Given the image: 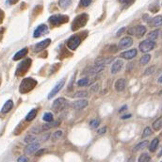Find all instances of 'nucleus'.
Instances as JSON below:
<instances>
[{
	"label": "nucleus",
	"mask_w": 162,
	"mask_h": 162,
	"mask_svg": "<svg viewBox=\"0 0 162 162\" xmlns=\"http://www.w3.org/2000/svg\"><path fill=\"white\" fill-rule=\"evenodd\" d=\"M106 132H107V127H106V126L100 128V129H98V131H97V133L99 134V135H104Z\"/></svg>",
	"instance_id": "42"
},
{
	"label": "nucleus",
	"mask_w": 162,
	"mask_h": 162,
	"mask_svg": "<svg viewBox=\"0 0 162 162\" xmlns=\"http://www.w3.org/2000/svg\"><path fill=\"white\" fill-rule=\"evenodd\" d=\"M155 47V43L151 40H144L139 43V48L142 53H147Z\"/></svg>",
	"instance_id": "6"
},
{
	"label": "nucleus",
	"mask_w": 162,
	"mask_h": 162,
	"mask_svg": "<svg viewBox=\"0 0 162 162\" xmlns=\"http://www.w3.org/2000/svg\"><path fill=\"white\" fill-rule=\"evenodd\" d=\"M72 4V0H59V6L61 8V9H67L71 6Z\"/></svg>",
	"instance_id": "27"
},
{
	"label": "nucleus",
	"mask_w": 162,
	"mask_h": 162,
	"mask_svg": "<svg viewBox=\"0 0 162 162\" xmlns=\"http://www.w3.org/2000/svg\"><path fill=\"white\" fill-rule=\"evenodd\" d=\"M64 84H65V81H64V79H62V80H60L57 85H56L53 89H52V91L50 92V93L48 94V99H51L52 97H54L56 94H57L61 89L63 88V86H64Z\"/></svg>",
	"instance_id": "14"
},
{
	"label": "nucleus",
	"mask_w": 162,
	"mask_h": 162,
	"mask_svg": "<svg viewBox=\"0 0 162 162\" xmlns=\"http://www.w3.org/2000/svg\"><path fill=\"white\" fill-rule=\"evenodd\" d=\"M18 2V0H7V3L9 5H14Z\"/></svg>",
	"instance_id": "46"
},
{
	"label": "nucleus",
	"mask_w": 162,
	"mask_h": 162,
	"mask_svg": "<svg viewBox=\"0 0 162 162\" xmlns=\"http://www.w3.org/2000/svg\"><path fill=\"white\" fill-rule=\"evenodd\" d=\"M151 160V156L147 153H143L139 155V158L138 159V162H150Z\"/></svg>",
	"instance_id": "29"
},
{
	"label": "nucleus",
	"mask_w": 162,
	"mask_h": 162,
	"mask_svg": "<svg viewBox=\"0 0 162 162\" xmlns=\"http://www.w3.org/2000/svg\"><path fill=\"white\" fill-rule=\"evenodd\" d=\"M71 97H73V98H85V97H88V92H84V91L77 92H75L74 94H73Z\"/></svg>",
	"instance_id": "31"
},
{
	"label": "nucleus",
	"mask_w": 162,
	"mask_h": 162,
	"mask_svg": "<svg viewBox=\"0 0 162 162\" xmlns=\"http://www.w3.org/2000/svg\"><path fill=\"white\" fill-rule=\"evenodd\" d=\"M2 15H3V13H2V12H1V10H0V19L2 18Z\"/></svg>",
	"instance_id": "55"
},
{
	"label": "nucleus",
	"mask_w": 162,
	"mask_h": 162,
	"mask_svg": "<svg viewBox=\"0 0 162 162\" xmlns=\"http://www.w3.org/2000/svg\"><path fill=\"white\" fill-rule=\"evenodd\" d=\"M53 118H54V116H53V114L51 112H47L45 114H43V120L45 121L46 122H53V120H54Z\"/></svg>",
	"instance_id": "35"
},
{
	"label": "nucleus",
	"mask_w": 162,
	"mask_h": 162,
	"mask_svg": "<svg viewBox=\"0 0 162 162\" xmlns=\"http://www.w3.org/2000/svg\"><path fill=\"white\" fill-rule=\"evenodd\" d=\"M90 84V78L85 77V78H82V79L78 80L77 81V85L79 87H84V86H88Z\"/></svg>",
	"instance_id": "33"
},
{
	"label": "nucleus",
	"mask_w": 162,
	"mask_h": 162,
	"mask_svg": "<svg viewBox=\"0 0 162 162\" xmlns=\"http://www.w3.org/2000/svg\"><path fill=\"white\" fill-rule=\"evenodd\" d=\"M88 21V14L86 13H82L80 15H78L77 17L74 20L72 24V29L73 30H77L79 29L80 27L84 26L87 24Z\"/></svg>",
	"instance_id": "2"
},
{
	"label": "nucleus",
	"mask_w": 162,
	"mask_h": 162,
	"mask_svg": "<svg viewBox=\"0 0 162 162\" xmlns=\"http://www.w3.org/2000/svg\"><path fill=\"white\" fill-rule=\"evenodd\" d=\"M150 59H151V55L145 54L144 56H142V57H141V60H139V62H141V65H146L150 61Z\"/></svg>",
	"instance_id": "34"
},
{
	"label": "nucleus",
	"mask_w": 162,
	"mask_h": 162,
	"mask_svg": "<svg viewBox=\"0 0 162 162\" xmlns=\"http://www.w3.org/2000/svg\"><path fill=\"white\" fill-rule=\"evenodd\" d=\"M81 43V38L78 35H74L69 38V40L67 41V46H68L71 50H76L79 44Z\"/></svg>",
	"instance_id": "9"
},
{
	"label": "nucleus",
	"mask_w": 162,
	"mask_h": 162,
	"mask_svg": "<svg viewBox=\"0 0 162 162\" xmlns=\"http://www.w3.org/2000/svg\"><path fill=\"white\" fill-rule=\"evenodd\" d=\"M159 94H160V95H162V92H159Z\"/></svg>",
	"instance_id": "56"
},
{
	"label": "nucleus",
	"mask_w": 162,
	"mask_h": 162,
	"mask_svg": "<svg viewBox=\"0 0 162 162\" xmlns=\"http://www.w3.org/2000/svg\"><path fill=\"white\" fill-rule=\"evenodd\" d=\"M125 86H126V81L124 78H119L118 80L115 82V90L117 92H122L125 91Z\"/></svg>",
	"instance_id": "18"
},
{
	"label": "nucleus",
	"mask_w": 162,
	"mask_h": 162,
	"mask_svg": "<svg viewBox=\"0 0 162 162\" xmlns=\"http://www.w3.org/2000/svg\"><path fill=\"white\" fill-rule=\"evenodd\" d=\"M122 66H124V62H122V60L121 59H118L116 60L115 62L112 64V66H111V74L113 75H116L118 74V73L122 69Z\"/></svg>",
	"instance_id": "17"
},
{
	"label": "nucleus",
	"mask_w": 162,
	"mask_h": 162,
	"mask_svg": "<svg viewBox=\"0 0 162 162\" xmlns=\"http://www.w3.org/2000/svg\"><path fill=\"white\" fill-rule=\"evenodd\" d=\"M39 147H40V143L35 141V142H32V143H29V145H26V148H25V153L26 155H31L33 153L37 152L39 150Z\"/></svg>",
	"instance_id": "11"
},
{
	"label": "nucleus",
	"mask_w": 162,
	"mask_h": 162,
	"mask_svg": "<svg viewBox=\"0 0 162 162\" xmlns=\"http://www.w3.org/2000/svg\"><path fill=\"white\" fill-rule=\"evenodd\" d=\"M17 162H29V159H27L26 156L22 155V156H20V158H18V161Z\"/></svg>",
	"instance_id": "43"
},
{
	"label": "nucleus",
	"mask_w": 162,
	"mask_h": 162,
	"mask_svg": "<svg viewBox=\"0 0 162 162\" xmlns=\"http://www.w3.org/2000/svg\"><path fill=\"white\" fill-rule=\"evenodd\" d=\"M66 105H67L66 99L63 98V97H59L58 99H56L55 101L53 102L51 108H52V110L54 111L55 113H59V112H60L61 110L64 109V108L66 107Z\"/></svg>",
	"instance_id": "3"
},
{
	"label": "nucleus",
	"mask_w": 162,
	"mask_h": 162,
	"mask_svg": "<svg viewBox=\"0 0 162 162\" xmlns=\"http://www.w3.org/2000/svg\"><path fill=\"white\" fill-rule=\"evenodd\" d=\"M145 33H146V27L144 26H138L128 30V34L135 35L137 38H141L142 36H144Z\"/></svg>",
	"instance_id": "8"
},
{
	"label": "nucleus",
	"mask_w": 162,
	"mask_h": 162,
	"mask_svg": "<svg viewBox=\"0 0 162 162\" xmlns=\"http://www.w3.org/2000/svg\"><path fill=\"white\" fill-rule=\"evenodd\" d=\"M158 83H162V76H159V78L158 79Z\"/></svg>",
	"instance_id": "53"
},
{
	"label": "nucleus",
	"mask_w": 162,
	"mask_h": 162,
	"mask_svg": "<svg viewBox=\"0 0 162 162\" xmlns=\"http://www.w3.org/2000/svg\"><path fill=\"white\" fill-rule=\"evenodd\" d=\"M131 114H128V115H124V116H122V120H126V119H128V118H131Z\"/></svg>",
	"instance_id": "49"
},
{
	"label": "nucleus",
	"mask_w": 162,
	"mask_h": 162,
	"mask_svg": "<svg viewBox=\"0 0 162 162\" xmlns=\"http://www.w3.org/2000/svg\"><path fill=\"white\" fill-rule=\"evenodd\" d=\"M98 90H99V85H98V84H95V85L92 86V87L91 88V91H92V92H98Z\"/></svg>",
	"instance_id": "44"
},
{
	"label": "nucleus",
	"mask_w": 162,
	"mask_h": 162,
	"mask_svg": "<svg viewBox=\"0 0 162 162\" xmlns=\"http://www.w3.org/2000/svg\"><path fill=\"white\" fill-rule=\"evenodd\" d=\"M114 58H98L95 59V65L100 66H106L107 64H109L113 61Z\"/></svg>",
	"instance_id": "19"
},
{
	"label": "nucleus",
	"mask_w": 162,
	"mask_h": 162,
	"mask_svg": "<svg viewBox=\"0 0 162 162\" xmlns=\"http://www.w3.org/2000/svg\"><path fill=\"white\" fill-rule=\"evenodd\" d=\"M30 64H31V59H26L22 61V62H20L18 67H17V70H16V75H17V76L24 75L25 73L29 69Z\"/></svg>",
	"instance_id": "7"
},
{
	"label": "nucleus",
	"mask_w": 162,
	"mask_h": 162,
	"mask_svg": "<svg viewBox=\"0 0 162 162\" xmlns=\"http://www.w3.org/2000/svg\"><path fill=\"white\" fill-rule=\"evenodd\" d=\"M158 143H159V139L158 138H155L152 141H151L150 145H149V151L150 152H155V151L158 149Z\"/></svg>",
	"instance_id": "23"
},
{
	"label": "nucleus",
	"mask_w": 162,
	"mask_h": 162,
	"mask_svg": "<svg viewBox=\"0 0 162 162\" xmlns=\"http://www.w3.org/2000/svg\"><path fill=\"white\" fill-rule=\"evenodd\" d=\"M127 108V107H126V106H125V107H122V108H120V110H119V112H122V110H125V109H126Z\"/></svg>",
	"instance_id": "52"
},
{
	"label": "nucleus",
	"mask_w": 162,
	"mask_h": 162,
	"mask_svg": "<svg viewBox=\"0 0 162 162\" xmlns=\"http://www.w3.org/2000/svg\"><path fill=\"white\" fill-rule=\"evenodd\" d=\"M59 125V122H46L45 125H43L41 128H42V131L43 130H48L50 128H53L56 127Z\"/></svg>",
	"instance_id": "25"
},
{
	"label": "nucleus",
	"mask_w": 162,
	"mask_h": 162,
	"mask_svg": "<svg viewBox=\"0 0 162 162\" xmlns=\"http://www.w3.org/2000/svg\"><path fill=\"white\" fill-rule=\"evenodd\" d=\"M3 32H4V29H0V41H1V39H2Z\"/></svg>",
	"instance_id": "50"
},
{
	"label": "nucleus",
	"mask_w": 162,
	"mask_h": 162,
	"mask_svg": "<svg viewBox=\"0 0 162 162\" xmlns=\"http://www.w3.org/2000/svg\"><path fill=\"white\" fill-rule=\"evenodd\" d=\"M46 33H48V27L46 25H40L37 29H35L34 33H33V37L34 38H39L41 37L44 34H46Z\"/></svg>",
	"instance_id": "10"
},
{
	"label": "nucleus",
	"mask_w": 162,
	"mask_h": 162,
	"mask_svg": "<svg viewBox=\"0 0 162 162\" xmlns=\"http://www.w3.org/2000/svg\"><path fill=\"white\" fill-rule=\"evenodd\" d=\"M62 135H63V132L61 130H58V131H56L55 133L52 134L51 139L53 141H58V139H59L61 137H62Z\"/></svg>",
	"instance_id": "32"
},
{
	"label": "nucleus",
	"mask_w": 162,
	"mask_h": 162,
	"mask_svg": "<svg viewBox=\"0 0 162 162\" xmlns=\"http://www.w3.org/2000/svg\"><path fill=\"white\" fill-rule=\"evenodd\" d=\"M35 141H36V138H35V136H32V135H27V136H26V138L24 139V141L26 142V143H32V142H35Z\"/></svg>",
	"instance_id": "36"
},
{
	"label": "nucleus",
	"mask_w": 162,
	"mask_h": 162,
	"mask_svg": "<svg viewBox=\"0 0 162 162\" xmlns=\"http://www.w3.org/2000/svg\"><path fill=\"white\" fill-rule=\"evenodd\" d=\"M125 30V27H122V29L118 31V32H117V34H116V36H120L121 34H122V32H124Z\"/></svg>",
	"instance_id": "48"
},
{
	"label": "nucleus",
	"mask_w": 162,
	"mask_h": 162,
	"mask_svg": "<svg viewBox=\"0 0 162 162\" xmlns=\"http://www.w3.org/2000/svg\"><path fill=\"white\" fill-rule=\"evenodd\" d=\"M36 115H37V109H36V108H33L32 110L29 111V113L26 115V121H27V122L32 121L33 119H35Z\"/></svg>",
	"instance_id": "28"
},
{
	"label": "nucleus",
	"mask_w": 162,
	"mask_h": 162,
	"mask_svg": "<svg viewBox=\"0 0 162 162\" xmlns=\"http://www.w3.org/2000/svg\"><path fill=\"white\" fill-rule=\"evenodd\" d=\"M100 125V120L99 119H93L90 122V126L92 128V129H95V128H97Z\"/></svg>",
	"instance_id": "37"
},
{
	"label": "nucleus",
	"mask_w": 162,
	"mask_h": 162,
	"mask_svg": "<svg viewBox=\"0 0 162 162\" xmlns=\"http://www.w3.org/2000/svg\"><path fill=\"white\" fill-rule=\"evenodd\" d=\"M80 3L82 6L88 7V6H90V4L92 3V0H80Z\"/></svg>",
	"instance_id": "41"
},
{
	"label": "nucleus",
	"mask_w": 162,
	"mask_h": 162,
	"mask_svg": "<svg viewBox=\"0 0 162 162\" xmlns=\"http://www.w3.org/2000/svg\"><path fill=\"white\" fill-rule=\"evenodd\" d=\"M119 1H120L122 5H125V6L128 7L129 5H131V4L134 2V0H119Z\"/></svg>",
	"instance_id": "40"
},
{
	"label": "nucleus",
	"mask_w": 162,
	"mask_h": 162,
	"mask_svg": "<svg viewBox=\"0 0 162 162\" xmlns=\"http://www.w3.org/2000/svg\"><path fill=\"white\" fill-rule=\"evenodd\" d=\"M49 138V134H45V135H43L42 138H41V141H47V139Z\"/></svg>",
	"instance_id": "47"
},
{
	"label": "nucleus",
	"mask_w": 162,
	"mask_h": 162,
	"mask_svg": "<svg viewBox=\"0 0 162 162\" xmlns=\"http://www.w3.org/2000/svg\"><path fill=\"white\" fill-rule=\"evenodd\" d=\"M44 152H45V149H40V150H38V151H37L36 155H37V156H40V155H43Z\"/></svg>",
	"instance_id": "45"
},
{
	"label": "nucleus",
	"mask_w": 162,
	"mask_h": 162,
	"mask_svg": "<svg viewBox=\"0 0 162 162\" xmlns=\"http://www.w3.org/2000/svg\"><path fill=\"white\" fill-rule=\"evenodd\" d=\"M27 52H29V49H27L26 47V48H23L21 49L20 51H18L17 53H16L14 56H13V60H18V59H23L25 56L27 54Z\"/></svg>",
	"instance_id": "21"
},
{
	"label": "nucleus",
	"mask_w": 162,
	"mask_h": 162,
	"mask_svg": "<svg viewBox=\"0 0 162 162\" xmlns=\"http://www.w3.org/2000/svg\"><path fill=\"white\" fill-rule=\"evenodd\" d=\"M153 129L155 130V131H158L160 130L162 128V117H160V118L156 119L154 122H153Z\"/></svg>",
	"instance_id": "26"
},
{
	"label": "nucleus",
	"mask_w": 162,
	"mask_h": 162,
	"mask_svg": "<svg viewBox=\"0 0 162 162\" xmlns=\"http://www.w3.org/2000/svg\"><path fill=\"white\" fill-rule=\"evenodd\" d=\"M51 43V40L50 39H45V40H43L40 43H38L36 45L34 46V51L35 52H41L43 50L45 49L49 44Z\"/></svg>",
	"instance_id": "13"
},
{
	"label": "nucleus",
	"mask_w": 162,
	"mask_h": 162,
	"mask_svg": "<svg viewBox=\"0 0 162 162\" xmlns=\"http://www.w3.org/2000/svg\"><path fill=\"white\" fill-rule=\"evenodd\" d=\"M148 141H141L139 143H138L135 147L133 148V152H138V151H141L142 149H144L145 147L148 145Z\"/></svg>",
	"instance_id": "24"
},
{
	"label": "nucleus",
	"mask_w": 162,
	"mask_h": 162,
	"mask_svg": "<svg viewBox=\"0 0 162 162\" xmlns=\"http://www.w3.org/2000/svg\"><path fill=\"white\" fill-rule=\"evenodd\" d=\"M148 18H149V16L147 15V14H145V15H143V20L145 21V22H148Z\"/></svg>",
	"instance_id": "51"
},
{
	"label": "nucleus",
	"mask_w": 162,
	"mask_h": 162,
	"mask_svg": "<svg viewBox=\"0 0 162 162\" xmlns=\"http://www.w3.org/2000/svg\"><path fill=\"white\" fill-rule=\"evenodd\" d=\"M152 133H153V131H152V129L149 127V126H146L144 128V130H143V133H142V137L143 138H146V137H149L150 135H152Z\"/></svg>",
	"instance_id": "38"
},
{
	"label": "nucleus",
	"mask_w": 162,
	"mask_h": 162,
	"mask_svg": "<svg viewBox=\"0 0 162 162\" xmlns=\"http://www.w3.org/2000/svg\"><path fill=\"white\" fill-rule=\"evenodd\" d=\"M161 38H162V32H161Z\"/></svg>",
	"instance_id": "57"
},
{
	"label": "nucleus",
	"mask_w": 162,
	"mask_h": 162,
	"mask_svg": "<svg viewBox=\"0 0 162 162\" xmlns=\"http://www.w3.org/2000/svg\"><path fill=\"white\" fill-rule=\"evenodd\" d=\"M149 24L152 26H160L162 25V16L161 15H158L154 17L151 21H149Z\"/></svg>",
	"instance_id": "20"
},
{
	"label": "nucleus",
	"mask_w": 162,
	"mask_h": 162,
	"mask_svg": "<svg viewBox=\"0 0 162 162\" xmlns=\"http://www.w3.org/2000/svg\"><path fill=\"white\" fill-rule=\"evenodd\" d=\"M12 108H13V102L12 101V100H8V101L4 104L3 108L1 109V112L2 113H8Z\"/></svg>",
	"instance_id": "22"
},
{
	"label": "nucleus",
	"mask_w": 162,
	"mask_h": 162,
	"mask_svg": "<svg viewBox=\"0 0 162 162\" xmlns=\"http://www.w3.org/2000/svg\"><path fill=\"white\" fill-rule=\"evenodd\" d=\"M69 20V17L66 15H61V14H57V15H52L49 18V23L53 26H59L61 24L67 23Z\"/></svg>",
	"instance_id": "4"
},
{
	"label": "nucleus",
	"mask_w": 162,
	"mask_h": 162,
	"mask_svg": "<svg viewBox=\"0 0 162 162\" xmlns=\"http://www.w3.org/2000/svg\"><path fill=\"white\" fill-rule=\"evenodd\" d=\"M37 85V81L35 79H33V78H30V77H27V78H25V79L21 82L20 84V92L21 93H26L29 92V91H31L32 89H34V87Z\"/></svg>",
	"instance_id": "1"
},
{
	"label": "nucleus",
	"mask_w": 162,
	"mask_h": 162,
	"mask_svg": "<svg viewBox=\"0 0 162 162\" xmlns=\"http://www.w3.org/2000/svg\"><path fill=\"white\" fill-rule=\"evenodd\" d=\"M158 34H159V30L156 29V30H154V31H151L149 34H148V40H151V41H154L156 40L158 37Z\"/></svg>",
	"instance_id": "30"
},
{
	"label": "nucleus",
	"mask_w": 162,
	"mask_h": 162,
	"mask_svg": "<svg viewBox=\"0 0 162 162\" xmlns=\"http://www.w3.org/2000/svg\"><path fill=\"white\" fill-rule=\"evenodd\" d=\"M105 69V66H100V65H93V66H88L87 68L84 69L83 74L84 76H93L101 73Z\"/></svg>",
	"instance_id": "5"
},
{
	"label": "nucleus",
	"mask_w": 162,
	"mask_h": 162,
	"mask_svg": "<svg viewBox=\"0 0 162 162\" xmlns=\"http://www.w3.org/2000/svg\"><path fill=\"white\" fill-rule=\"evenodd\" d=\"M89 102L85 99H80V100H77V101H75L74 103H72V108L77 109V110H80L85 108L87 106H88Z\"/></svg>",
	"instance_id": "15"
},
{
	"label": "nucleus",
	"mask_w": 162,
	"mask_h": 162,
	"mask_svg": "<svg viewBox=\"0 0 162 162\" xmlns=\"http://www.w3.org/2000/svg\"><path fill=\"white\" fill-rule=\"evenodd\" d=\"M154 72H155V66H150L149 68H147L146 70H145L144 75L145 76H150V75L154 74Z\"/></svg>",
	"instance_id": "39"
},
{
	"label": "nucleus",
	"mask_w": 162,
	"mask_h": 162,
	"mask_svg": "<svg viewBox=\"0 0 162 162\" xmlns=\"http://www.w3.org/2000/svg\"><path fill=\"white\" fill-rule=\"evenodd\" d=\"M133 44V40L131 37H125L122 38V40L119 42V44L118 46L120 49H125V48H128L130 47Z\"/></svg>",
	"instance_id": "12"
},
{
	"label": "nucleus",
	"mask_w": 162,
	"mask_h": 162,
	"mask_svg": "<svg viewBox=\"0 0 162 162\" xmlns=\"http://www.w3.org/2000/svg\"><path fill=\"white\" fill-rule=\"evenodd\" d=\"M161 155H162V148H161L160 152H159V154H158V156H161Z\"/></svg>",
	"instance_id": "54"
},
{
	"label": "nucleus",
	"mask_w": 162,
	"mask_h": 162,
	"mask_svg": "<svg viewBox=\"0 0 162 162\" xmlns=\"http://www.w3.org/2000/svg\"><path fill=\"white\" fill-rule=\"evenodd\" d=\"M137 54H138L137 49H131V50H128V51H125L121 53L120 57L125 59H132L136 57Z\"/></svg>",
	"instance_id": "16"
}]
</instances>
